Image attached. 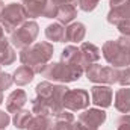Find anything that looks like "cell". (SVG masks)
Returning a JSON list of instances; mask_svg holds the SVG:
<instances>
[{
  "label": "cell",
  "instance_id": "obj_31",
  "mask_svg": "<svg viewBox=\"0 0 130 130\" xmlns=\"http://www.w3.org/2000/svg\"><path fill=\"white\" fill-rule=\"evenodd\" d=\"M11 123V117L8 112L5 110H0V129H6Z\"/></svg>",
  "mask_w": 130,
  "mask_h": 130
},
{
  "label": "cell",
  "instance_id": "obj_3",
  "mask_svg": "<svg viewBox=\"0 0 130 130\" xmlns=\"http://www.w3.org/2000/svg\"><path fill=\"white\" fill-rule=\"evenodd\" d=\"M103 58L110 67L126 68L130 67V44L124 41L123 36L118 39H109L101 47Z\"/></svg>",
  "mask_w": 130,
  "mask_h": 130
},
{
  "label": "cell",
  "instance_id": "obj_11",
  "mask_svg": "<svg viewBox=\"0 0 130 130\" xmlns=\"http://www.w3.org/2000/svg\"><path fill=\"white\" fill-rule=\"evenodd\" d=\"M17 59V53L11 41L5 38V29L0 26V65H12Z\"/></svg>",
  "mask_w": 130,
  "mask_h": 130
},
{
  "label": "cell",
  "instance_id": "obj_30",
  "mask_svg": "<svg viewBox=\"0 0 130 130\" xmlns=\"http://www.w3.org/2000/svg\"><path fill=\"white\" fill-rule=\"evenodd\" d=\"M118 30L121 33V36H130V20H124V21H120L117 24Z\"/></svg>",
  "mask_w": 130,
  "mask_h": 130
},
{
  "label": "cell",
  "instance_id": "obj_5",
  "mask_svg": "<svg viewBox=\"0 0 130 130\" xmlns=\"http://www.w3.org/2000/svg\"><path fill=\"white\" fill-rule=\"evenodd\" d=\"M24 21H27L24 8L21 3H8L0 11V26L5 29V32L12 33L18 29Z\"/></svg>",
  "mask_w": 130,
  "mask_h": 130
},
{
  "label": "cell",
  "instance_id": "obj_10",
  "mask_svg": "<svg viewBox=\"0 0 130 130\" xmlns=\"http://www.w3.org/2000/svg\"><path fill=\"white\" fill-rule=\"evenodd\" d=\"M113 91L109 85H95L91 88V103L97 107L106 109L112 104Z\"/></svg>",
  "mask_w": 130,
  "mask_h": 130
},
{
  "label": "cell",
  "instance_id": "obj_21",
  "mask_svg": "<svg viewBox=\"0 0 130 130\" xmlns=\"http://www.w3.org/2000/svg\"><path fill=\"white\" fill-rule=\"evenodd\" d=\"M12 77H14V83H15L17 86H24V85L30 83L33 80L35 73H33L32 68H29V67H26V65H21V67H18V68L14 71Z\"/></svg>",
  "mask_w": 130,
  "mask_h": 130
},
{
  "label": "cell",
  "instance_id": "obj_23",
  "mask_svg": "<svg viewBox=\"0 0 130 130\" xmlns=\"http://www.w3.org/2000/svg\"><path fill=\"white\" fill-rule=\"evenodd\" d=\"M52 127V120L47 115H33L26 130H48Z\"/></svg>",
  "mask_w": 130,
  "mask_h": 130
},
{
  "label": "cell",
  "instance_id": "obj_12",
  "mask_svg": "<svg viewBox=\"0 0 130 130\" xmlns=\"http://www.w3.org/2000/svg\"><path fill=\"white\" fill-rule=\"evenodd\" d=\"M80 48V58H82V65L83 68L86 70L89 65L97 64V61L101 56V50L98 48L95 44H91V42H82V45L79 47Z\"/></svg>",
  "mask_w": 130,
  "mask_h": 130
},
{
  "label": "cell",
  "instance_id": "obj_35",
  "mask_svg": "<svg viewBox=\"0 0 130 130\" xmlns=\"http://www.w3.org/2000/svg\"><path fill=\"white\" fill-rule=\"evenodd\" d=\"M2 8H3V2L0 0V11H2Z\"/></svg>",
  "mask_w": 130,
  "mask_h": 130
},
{
  "label": "cell",
  "instance_id": "obj_38",
  "mask_svg": "<svg viewBox=\"0 0 130 130\" xmlns=\"http://www.w3.org/2000/svg\"><path fill=\"white\" fill-rule=\"evenodd\" d=\"M0 67H2V65H0Z\"/></svg>",
  "mask_w": 130,
  "mask_h": 130
},
{
  "label": "cell",
  "instance_id": "obj_33",
  "mask_svg": "<svg viewBox=\"0 0 130 130\" xmlns=\"http://www.w3.org/2000/svg\"><path fill=\"white\" fill-rule=\"evenodd\" d=\"M126 0H109V5H110V8H115V6H120L121 3H124Z\"/></svg>",
  "mask_w": 130,
  "mask_h": 130
},
{
  "label": "cell",
  "instance_id": "obj_1",
  "mask_svg": "<svg viewBox=\"0 0 130 130\" xmlns=\"http://www.w3.org/2000/svg\"><path fill=\"white\" fill-rule=\"evenodd\" d=\"M68 88L62 83H52L48 80L39 82L35 88L36 97L32 100V112L36 115L56 117L64 110V95Z\"/></svg>",
  "mask_w": 130,
  "mask_h": 130
},
{
  "label": "cell",
  "instance_id": "obj_2",
  "mask_svg": "<svg viewBox=\"0 0 130 130\" xmlns=\"http://www.w3.org/2000/svg\"><path fill=\"white\" fill-rule=\"evenodd\" d=\"M53 52H55V48L50 42H47V41L35 42L20 52V61L23 65L32 68L35 74L36 73L41 74L42 70L45 68V65L52 61Z\"/></svg>",
  "mask_w": 130,
  "mask_h": 130
},
{
  "label": "cell",
  "instance_id": "obj_27",
  "mask_svg": "<svg viewBox=\"0 0 130 130\" xmlns=\"http://www.w3.org/2000/svg\"><path fill=\"white\" fill-rule=\"evenodd\" d=\"M98 2H100V0H77L79 8H80L83 12H91V11H94L98 6Z\"/></svg>",
  "mask_w": 130,
  "mask_h": 130
},
{
  "label": "cell",
  "instance_id": "obj_36",
  "mask_svg": "<svg viewBox=\"0 0 130 130\" xmlns=\"http://www.w3.org/2000/svg\"><path fill=\"white\" fill-rule=\"evenodd\" d=\"M48 130H53V129H52V127H50V129H48Z\"/></svg>",
  "mask_w": 130,
  "mask_h": 130
},
{
  "label": "cell",
  "instance_id": "obj_19",
  "mask_svg": "<svg viewBox=\"0 0 130 130\" xmlns=\"http://www.w3.org/2000/svg\"><path fill=\"white\" fill-rule=\"evenodd\" d=\"M77 17V9L74 5L67 3V5H61L58 6V14H56V20L58 23L68 26L70 23H73V20Z\"/></svg>",
  "mask_w": 130,
  "mask_h": 130
},
{
  "label": "cell",
  "instance_id": "obj_24",
  "mask_svg": "<svg viewBox=\"0 0 130 130\" xmlns=\"http://www.w3.org/2000/svg\"><path fill=\"white\" fill-rule=\"evenodd\" d=\"M32 113H33L32 110H27V109H21V110H18L17 113H14V118H12L14 126H15L18 130H26L27 129L29 121L32 120V117H33Z\"/></svg>",
  "mask_w": 130,
  "mask_h": 130
},
{
  "label": "cell",
  "instance_id": "obj_37",
  "mask_svg": "<svg viewBox=\"0 0 130 130\" xmlns=\"http://www.w3.org/2000/svg\"><path fill=\"white\" fill-rule=\"evenodd\" d=\"M0 130H5V129H0Z\"/></svg>",
  "mask_w": 130,
  "mask_h": 130
},
{
  "label": "cell",
  "instance_id": "obj_14",
  "mask_svg": "<svg viewBox=\"0 0 130 130\" xmlns=\"http://www.w3.org/2000/svg\"><path fill=\"white\" fill-rule=\"evenodd\" d=\"M130 20V0H126L120 6L110 8L107 12V21L113 26H117L120 21Z\"/></svg>",
  "mask_w": 130,
  "mask_h": 130
},
{
  "label": "cell",
  "instance_id": "obj_28",
  "mask_svg": "<svg viewBox=\"0 0 130 130\" xmlns=\"http://www.w3.org/2000/svg\"><path fill=\"white\" fill-rule=\"evenodd\" d=\"M117 130H130V113H123L117 120Z\"/></svg>",
  "mask_w": 130,
  "mask_h": 130
},
{
  "label": "cell",
  "instance_id": "obj_16",
  "mask_svg": "<svg viewBox=\"0 0 130 130\" xmlns=\"http://www.w3.org/2000/svg\"><path fill=\"white\" fill-rule=\"evenodd\" d=\"M48 0H21V5L24 8L26 17L27 18H38L44 15L45 6Z\"/></svg>",
  "mask_w": 130,
  "mask_h": 130
},
{
  "label": "cell",
  "instance_id": "obj_9",
  "mask_svg": "<svg viewBox=\"0 0 130 130\" xmlns=\"http://www.w3.org/2000/svg\"><path fill=\"white\" fill-rule=\"evenodd\" d=\"M89 92L82 88L76 89H68L64 95V109L70 112H77V110H85L89 107Z\"/></svg>",
  "mask_w": 130,
  "mask_h": 130
},
{
  "label": "cell",
  "instance_id": "obj_34",
  "mask_svg": "<svg viewBox=\"0 0 130 130\" xmlns=\"http://www.w3.org/2000/svg\"><path fill=\"white\" fill-rule=\"evenodd\" d=\"M3 103V91H0V104Z\"/></svg>",
  "mask_w": 130,
  "mask_h": 130
},
{
  "label": "cell",
  "instance_id": "obj_32",
  "mask_svg": "<svg viewBox=\"0 0 130 130\" xmlns=\"http://www.w3.org/2000/svg\"><path fill=\"white\" fill-rule=\"evenodd\" d=\"M55 5H58V6H61V5H67V3H71V5H74L77 0H52Z\"/></svg>",
  "mask_w": 130,
  "mask_h": 130
},
{
  "label": "cell",
  "instance_id": "obj_15",
  "mask_svg": "<svg viewBox=\"0 0 130 130\" xmlns=\"http://www.w3.org/2000/svg\"><path fill=\"white\" fill-rule=\"evenodd\" d=\"M86 35V26L80 21H73L65 27V41L68 42H82Z\"/></svg>",
  "mask_w": 130,
  "mask_h": 130
},
{
  "label": "cell",
  "instance_id": "obj_18",
  "mask_svg": "<svg viewBox=\"0 0 130 130\" xmlns=\"http://www.w3.org/2000/svg\"><path fill=\"white\" fill-rule=\"evenodd\" d=\"M74 117L70 110L64 109L55 117V123L52 124L53 130H74Z\"/></svg>",
  "mask_w": 130,
  "mask_h": 130
},
{
  "label": "cell",
  "instance_id": "obj_17",
  "mask_svg": "<svg viewBox=\"0 0 130 130\" xmlns=\"http://www.w3.org/2000/svg\"><path fill=\"white\" fill-rule=\"evenodd\" d=\"M115 109L121 113H130V86H121L115 92Z\"/></svg>",
  "mask_w": 130,
  "mask_h": 130
},
{
  "label": "cell",
  "instance_id": "obj_7",
  "mask_svg": "<svg viewBox=\"0 0 130 130\" xmlns=\"http://www.w3.org/2000/svg\"><path fill=\"white\" fill-rule=\"evenodd\" d=\"M106 118L107 113L101 107L85 109L74 123V130H98V127L106 121Z\"/></svg>",
  "mask_w": 130,
  "mask_h": 130
},
{
  "label": "cell",
  "instance_id": "obj_29",
  "mask_svg": "<svg viewBox=\"0 0 130 130\" xmlns=\"http://www.w3.org/2000/svg\"><path fill=\"white\" fill-rule=\"evenodd\" d=\"M56 14H58V5H55L52 0H48L42 17L44 18H56Z\"/></svg>",
  "mask_w": 130,
  "mask_h": 130
},
{
  "label": "cell",
  "instance_id": "obj_26",
  "mask_svg": "<svg viewBox=\"0 0 130 130\" xmlns=\"http://www.w3.org/2000/svg\"><path fill=\"white\" fill-rule=\"evenodd\" d=\"M14 83V77L12 74L9 73H5V71H0V91H5V89H9Z\"/></svg>",
  "mask_w": 130,
  "mask_h": 130
},
{
  "label": "cell",
  "instance_id": "obj_6",
  "mask_svg": "<svg viewBox=\"0 0 130 130\" xmlns=\"http://www.w3.org/2000/svg\"><path fill=\"white\" fill-rule=\"evenodd\" d=\"M39 33V26L35 20H27L24 21L18 29H15L14 32L11 33V44L18 48V50H23L29 45H32L33 41L36 39Z\"/></svg>",
  "mask_w": 130,
  "mask_h": 130
},
{
  "label": "cell",
  "instance_id": "obj_8",
  "mask_svg": "<svg viewBox=\"0 0 130 130\" xmlns=\"http://www.w3.org/2000/svg\"><path fill=\"white\" fill-rule=\"evenodd\" d=\"M85 74L89 82L98 85L110 86L118 82V68L115 67H101L98 64H92L85 70Z\"/></svg>",
  "mask_w": 130,
  "mask_h": 130
},
{
  "label": "cell",
  "instance_id": "obj_13",
  "mask_svg": "<svg viewBox=\"0 0 130 130\" xmlns=\"http://www.w3.org/2000/svg\"><path fill=\"white\" fill-rule=\"evenodd\" d=\"M26 103H27V94L23 89H15L6 98V112L17 113L18 110L24 107Z\"/></svg>",
  "mask_w": 130,
  "mask_h": 130
},
{
  "label": "cell",
  "instance_id": "obj_4",
  "mask_svg": "<svg viewBox=\"0 0 130 130\" xmlns=\"http://www.w3.org/2000/svg\"><path fill=\"white\" fill-rule=\"evenodd\" d=\"M83 73H85V70L82 67L70 65L67 62L59 61V62H48L41 74L48 82H53V83L55 82L56 83H70V82L79 80Z\"/></svg>",
  "mask_w": 130,
  "mask_h": 130
},
{
  "label": "cell",
  "instance_id": "obj_25",
  "mask_svg": "<svg viewBox=\"0 0 130 130\" xmlns=\"http://www.w3.org/2000/svg\"><path fill=\"white\" fill-rule=\"evenodd\" d=\"M118 85L121 86H130V67L118 68Z\"/></svg>",
  "mask_w": 130,
  "mask_h": 130
},
{
  "label": "cell",
  "instance_id": "obj_22",
  "mask_svg": "<svg viewBox=\"0 0 130 130\" xmlns=\"http://www.w3.org/2000/svg\"><path fill=\"white\" fill-rule=\"evenodd\" d=\"M45 38L53 42L65 41V26L61 23H52L45 27Z\"/></svg>",
  "mask_w": 130,
  "mask_h": 130
},
{
  "label": "cell",
  "instance_id": "obj_20",
  "mask_svg": "<svg viewBox=\"0 0 130 130\" xmlns=\"http://www.w3.org/2000/svg\"><path fill=\"white\" fill-rule=\"evenodd\" d=\"M61 61L67 62V64H70V65H77V67L83 68L82 58H80V48H77L76 45H65L62 53H61Z\"/></svg>",
  "mask_w": 130,
  "mask_h": 130
}]
</instances>
